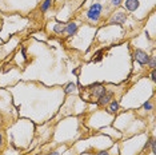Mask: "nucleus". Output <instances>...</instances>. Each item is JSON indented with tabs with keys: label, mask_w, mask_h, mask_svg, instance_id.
Returning <instances> with one entry per match:
<instances>
[{
	"label": "nucleus",
	"mask_w": 156,
	"mask_h": 155,
	"mask_svg": "<svg viewBox=\"0 0 156 155\" xmlns=\"http://www.w3.org/2000/svg\"><path fill=\"white\" fill-rule=\"evenodd\" d=\"M103 15V4L101 3H94V4L90 5V8L86 11V19L90 23L96 24L100 22Z\"/></svg>",
	"instance_id": "1"
},
{
	"label": "nucleus",
	"mask_w": 156,
	"mask_h": 155,
	"mask_svg": "<svg viewBox=\"0 0 156 155\" xmlns=\"http://www.w3.org/2000/svg\"><path fill=\"white\" fill-rule=\"evenodd\" d=\"M127 22V13L126 11H116L113 12L108 19L107 26H123Z\"/></svg>",
	"instance_id": "2"
},
{
	"label": "nucleus",
	"mask_w": 156,
	"mask_h": 155,
	"mask_svg": "<svg viewBox=\"0 0 156 155\" xmlns=\"http://www.w3.org/2000/svg\"><path fill=\"white\" fill-rule=\"evenodd\" d=\"M133 59L139 63L140 66H147L148 60H150V54L147 51L141 50V48H136L133 51Z\"/></svg>",
	"instance_id": "3"
},
{
	"label": "nucleus",
	"mask_w": 156,
	"mask_h": 155,
	"mask_svg": "<svg viewBox=\"0 0 156 155\" xmlns=\"http://www.w3.org/2000/svg\"><path fill=\"white\" fill-rule=\"evenodd\" d=\"M122 4H123V7H124V11L133 13V12H136L137 9H139V7H140V0H124Z\"/></svg>",
	"instance_id": "4"
},
{
	"label": "nucleus",
	"mask_w": 156,
	"mask_h": 155,
	"mask_svg": "<svg viewBox=\"0 0 156 155\" xmlns=\"http://www.w3.org/2000/svg\"><path fill=\"white\" fill-rule=\"evenodd\" d=\"M90 90H91V98H96V100L99 96H101V95L107 91L104 84H100V83H95L94 86H91Z\"/></svg>",
	"instance_id": "5"
},
{
	"label": "nucleus",
	"mask_w": 156,
	"mask_h": 155,
	"mask_svg": "<svg viewBox=\"0 0 156 155\" xmlns=\"http://www.w3.org/2000/svg\"><path fill=\"white\" fill-rule=\"evenodd\" d=\"M113 96H115V94H113L112 91H105V92L101 96L98 98V106H100V107H104V106H107L109 102L113 99Z\"/></svg>",
	"instance_id": "6"
},
{
	"label": "nucleus",
	"mask_w": 156,
	"mask_h": 155,
	"mask_svg": "<svg viewBox=\"0 0 156 155\" xmlns=\"http://www.w3.org/2000/svg\"><path fill=\"white\" fill-rule=\"evenodd\" d=\"M77 30H79V24H77L76 22H68L66 24V30H64V34L67 35L68 38H72L73 35H76Z\"/></svg>",
	"instance_id": "7"
},
{
	"label": "nucleus",
	"mask_w": 156,
	"mask_h": 155,
	"mask_svg": "<svg viewBox=\"0 0 156 155\" xmlns=\"http://www.w3.org/2000/svg\"><path fill=\"white\" fill-rule=\"evenodd\" d=\"M119 102L118 100H115V99H112L109 103L107 104V112L108 114H112V115H115L116 112L119 111Z\"/></svg>",
	"instance_id": "8"
},
{
	"label": "nucleus",
	"mask_w": 156,
	"mask_h": 155,
	"mask_svg": "<svg viewBox=\"0 0 156 155\" xmlns=\"http://www.w3.org/2000/svg\"><path fill=\"white\" fill-rule=\"evenodd\" d=\"M64 30H66V24L62 23V22H56L52 27V32L55 35H63L64 34Z\"/></svg>",
	"instance_id": "9"
},
{
	"label": "nucleus",
	"mask_w": 156,
	"mask_h": 155,
	"mask_svg": "<svg viewBox=\"0 0 156 155\" xmlns=\"http://www.w3.org/2000/svg\"><path fill=\"white\" fill-rule=\"evenodd\" d=\"M63 91H64V94H66V95L76 94V92H77V86H76L75 83L69 82V83H67L66 86H64V88H63Z\"/></svg>",
	"instance_id": "10"
},
{
	"label": "nucleus",
	"mask_w": 156,
	"mask_h": 155,
	"mask_svg": "<svg viewBox=\"0 0 156 155\" xmlns=\"http://www.w3.org/2000/svg\"><path fill=\"white\" fill-rule=\"evenodd\" d=\"M52 4H54V0H43V3H40V12L45 13L51 8Z\"/></svg>",
	"instance_id": "11"
},
{
	"label": "nucleus",
	"mask_w": 156,
	"mask_h": 155,
	"mask_svg": "<svg viewBox=\"0 0 156 155\" xmlns=\"http://www.w3.org/2000/svg\"><path fill=\"white\" fill-rule=\"evenodd\" d=\"M143 110L147 111V112L154 110V100H152V99H147V102H144V103H143Z\"/></svg>",
	"instance_id": "12"
},
{
	"label": "nucleus",
	"mask_w": 156,
	"mask_h": 155,
	"mask_svg": "<svg viewBox=\"0 0 156 155\" xmlns=\"http://www.w3.org/2000/svg\"><path fill=\"white\" fill-rule=\"evenodd\" d=\"M147 67L148 68H151V70H155V67H156V56H155V54L150 55V60H148V63H147Z\"/></svg>",
	"instance_id": "13"
},
{
	"label": "nucleus",
	"mask_w": 156,
	"mask_h": 155,
	"mask_svg": "<svg viewBox=\"0 0 156 155\" xmlns=\"http://www.w3.org/2000/svg\"><path fill=\"white\" fill-rule=\"evenodd\" d=\"M148 142H150V147H151V154L155 155L156 154V142H155V138H154V136H151V138L148 139Z\"/></svg>",
	"instance_id": "14"
},
{
	"label": "nucleus",
	"mask_w": 156,
	"mask_h": 155,
	"mask_svg": "<svg viewBox=\"0 0 156 155\" xmlns=\"http://www.w3.org/2000/svg\"><path fill=\"white\" fill-rule=\"evenodd\" d=\"M4 144H5V140H4V134H3L2 131H0V153H2L3 149H4Z\"/></svg>",
	"instance_id": "15"
},
{
	"label": "nucleus",
	"mask_w": 156,
	"mask_h": 155,
	"mask_svg": "<svg viewBox=\"0 0 156 155\" xmlns=\"http://www.w3.org/2000/svg\"><path fill=\"white\" fill-rule=\"evenodd\" d=\"M95 56H96V58L94 59V62H95V63L101 62V59H103V51H99V52H96V54H95Z\"/></svg>",
	"instance_id": "16"
},
{
	"label": "nucleus",
	"mask_w": 156,
	"mask_h": 155,
	"mask_svg": "<svg viewBox=\"0 0 156 155\" xmlns=\"http://www.w3.org/2000/svg\"><path fill=\"white\" fill-rule=\"evenodd\" d=\"M109 3H111V5H112V7H115V8H118V7L122 5L123 0H109Z\"/></svg>",
	"instance_id": "17"
},
{
	"label": "nucleus",
	"mask_w": 156,
	"mask_h": 155,
	"mask_svg": "<svg viewBox=\"0 0 156 155\" xmlns=\"http://www.w3.org/2000/svg\"><path fill=\"white\" fill-rule=\"evenodd\" d=\"M151 80H152V82H156V71H155V70H151Z\"/></svg>",
	"instance_id": "18"
},
{
	"label": "nucleus",
	"mask_w": 156,
	"mask_h": 155,
	"mask_svg": "<svg viewBox=\"0 0 156 155\" xmlns=\"http://www.w3.org/2000/svg\"><path fill=\"white\" fill-rule=\"evenodd\" d=\"M95 155H109V151H107V150H100V151H98Z\"/></svg>",
	"instance_id": "19"
},
{
	"label": "nucleus",
	"mask_w": 156,
	"mask_h": 155,
	"mask_svg": "<svg viewBox=\"0 0 156 155\" xmlns=\"http://www.w3.org/2000/svg\"><path fill=\"white\" fill-rule=\"evenodd\" d=\"M47 155H62V150H54L51 153H48Z\"/></svg>",
	"instance_id": "20"
},
{
	"label": "nucleus",
	"mask_w": 156,
	"mask_h": 155,
	"mask_svg": "<svg viewBox=\"0 0 156 155\" xmlns=\"http://www.w3.org/2000/svg\"><path fill=\"white\" fill-rule=\"evenodd\" d=\"M20 51H22V55L24 56V59H27V54H26V47H22V48H20Z\"/></svg>",
	"instance_id": "21"
},
{
	"label": "nucleus",
	"mask_w": 156,
	"mask_h": 155,
	"mask_svg": "<svg viewBox=\"0 0 156 155\" xmlns=\"http://www.w3.org/2000/svg\"><path fill=\"white\" fill-rule=\"evenodd\" d=\"M0 119H2V114H0Z\"/></svg>",
	"instance_id": "22"
}]
</instances>
